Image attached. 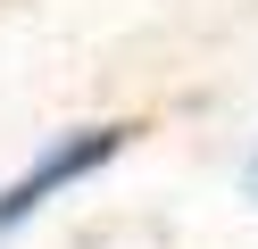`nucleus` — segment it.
<instances>
[{
  "label": "nucleus",
  "instance_id": "nucleus-2",
  "mask_svg": "<svg viewBox=\"0 0 258 249\" xmlns=\"http://www.w3.org/2000/svg\"><path fill=\"white\" fill-rule=\"evenodd\" d=\"M250 191H258V166H250Z\"/></svg>",
  "mask_w": 258,
  "mask_h": 249
},
{
  "label": "nucleus",
  "instance_id": "nucleus-1",
  "mask_svg": "<svg viewBox=\"0 0 258 249\" xmlns=\"http://www.w3.org/2000/svg\"><path fill=\"white\" fill-rule=\"evenodd\" d=\"M117 149H125V125H84V133H58V141L42 149V158L25 166L17 183H0V241H9L17 224H34V216H42V199H58V191H75L84 175H100Z\"/></svg>",
  "mask_w": 258,
  "mask_h": 249
}]
</instances>
